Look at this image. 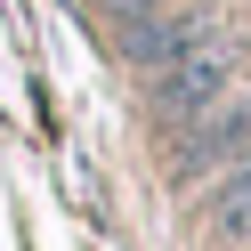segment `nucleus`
<instances>
[{"instance_id":"f257e3e1","label":"nucleus","mask_w":251,"mask_h":251,"mask_svg":"<svg viewBox=\"0 0 251 251\" xmlns=\"http://www.w3.org/2000/svg\"><path fill=\"white\" fill-rule=\"evenodd\" d=\"M235 65H243V49H235V41H195V49L170 57L162 73H146V105H154L162 122H202L219 98H227Z\"/></svg>"},{"instance_id":"f03ea898","label":"nucleus","mask_w":251,"mask_h":251,"mask_svg":"<svg viewBox=\"0 0 251 251\" xmlns=\"http://www.w3.org/2000/svg\"><path fill=\"white\" fill-rule=\"evenodd\" d=\"M195 41H211V8H186V17H138V25H122V57H130V65H146V73H162L170 57H186Z\"/></svg>"},{"instance_id":"7ed1b4c3","label":"nucleus","mask_w":251,"mask_h":251,"mask_svg":"<svg viewBox=\"0 0 251 251\" xmlns=\"http://www.w3.org/2000/svg\"><path fill=\"white\" fill-rule=\"evenodd\" d=\"M243 146H251V98H227V105H211V114L186 130V162H178V178H195V170H211V162H235Z\"/></svg>"},{"instance_id":"20e7f679","label":"nucleus","mask_w":251,"mask_h":251,"mask_svg":"<svg viewBox=\"0 0 251 251\" xmlns=\"http://www.w3.org/2000/svg\"><path fill=\"white\" fill-rule=\"evenodd\" d=\"M211 227L219 235H251V146L235 154V170L211 186Z\"/></svg>"},{"instance_id":"39448f33","label":"nucleus","mask_w":251,"mask_h":251,"mask_svg":"<svg viewBox=\"0 0 251 251\" xmlns=\"http://www.w3.org/2000/svg\"><path fill=\"white\" fill-rule=\"evenodd\" d=\"M105 8H114L122 25H138V17H154V0H105Z\"/></svg>"}]
</instances>
